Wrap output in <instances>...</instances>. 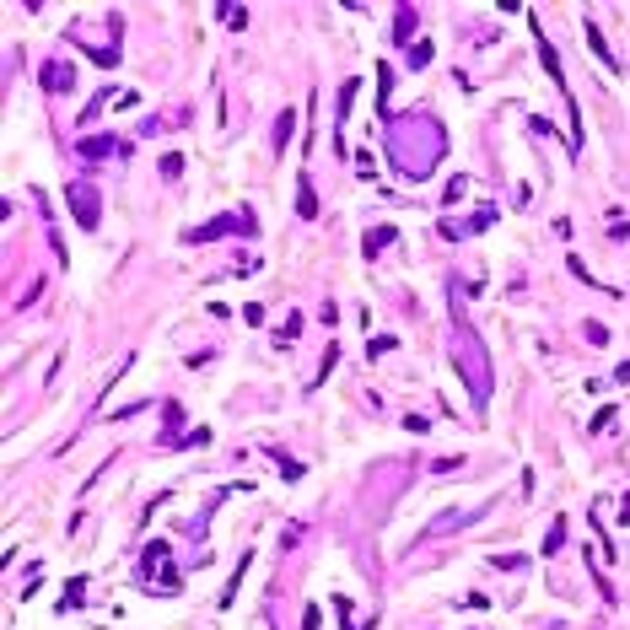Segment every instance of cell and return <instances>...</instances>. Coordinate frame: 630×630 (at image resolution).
Here are the masks:
<instances>
[{
	"mask_svg": "<svg viewBox=\"0 0 630 630\" xmlns=\"http://www.w3.org/2000/svg\"><path fill=\"white\" fill-rule=\"evenodd\" d=\"M81 151H86V157H108V151H113V141H102V135H97V141H86Z\"/></svg>",
	"mask_w": 630,
	"mask_h": 630,
	"instance_id": "obj_11",
	"label": "cell"
},
{
	"mask_svg": "<svg viewBox=\"0 0 630 630\" xmlns=\"http://www.w3.org/2000/svg\"><path fill=\"white\" fill-rule=\"evenodd\" d=\"M43 86H49V92H65V86H70V70H65V65H43Z\"/></svg>",
	"mask_w": 630,
	"mask_h": 630,
	"instance_id": "obj_4",
	"label": "cell"
},
{
	"mask_svg": "<svg viewBox=\"0 0 630 630\" xmlns=\"http://www.w3.org/2000/svg\"><path fill=\"white\" fill-rule=\"evenodd\" d=\"M409 27H415V11H409V6H399V38H393V43H404Z\"/></svg>",
	"mask_w": 630,
	"mask_h": 630,
	"instance_id": "obj_10",
	"label": "cell"
},
{
	"mask_svg": "<svg viewBox=\"0 0 630 630\" xmlns=\"http://www.w3.org/2000/svg\"><path fill=\"white\" fill-rule=\"evenodd\" d=\"M620 523H630V496H625V512H620Z\"/></svg>",
	"mask_w": 630,
	"mask_h": 630,
	"instance_id": "obj_12",
	"label": "cell"
},
{
	"mask_svg": "<svg viewBox=\"0 0 630 630\" xmlns=\"http://www.w3.org/2000/svg\"><path fill=\"white\" fill-rule=\"evenodd\" d=\"M70 210H76V221L92 232L97 226V200H92V189H81V183H70Z\"/></svg>",
	"mask_w": 630,
	"mask_h": 630,
	"instance_id": "obj_1",
	"label": "cell"
},
{
	"mask_svg": "<svg viewBox=\"0 0 630 630\" xmlns=\"http://www.w3.org/2000/svg\"><path fill=\"white\" fill-rule=\"evenodd\" d=\"M216 17H221L226 27H248V11H243V6H221V11H216Z\"/></svg>",
	"mask_w": 630,
	"mask_h": 630,
	"instance_id": "obj_6",
	"label": "cell"
},
{
	"mask_svg": "<svg viewBox=\"0 0 630 630\" xmlns=\"http://www.w3.org/2000/svg\"><path fill=\"white\" fill-rule=\"evenodd\" d=\"M81 598H86V582H81V576H70V582H65V598H60V609H76Z\"/></svg>",
	"mask_w": 630,
	"mask_h": 630,
	"instance_id": "obj_5",
	"label": "cell"
},
{
	"mask_svg": "<svg viewBox=\"0 0 630 630\" xmlns=\"http://www.w3.org/2000/svg\"><path fill=\"white\" fill-rule=\"evenodd\" d=\"M588 49L609 65V70H620V65H614V54H609V43H604V33H598V22H588Z\"/></svg>",
	"mask_w": 630,
	"mask_h": 630,
	"instance_id": "obj_3",
	"label": "cell"
},
{
	"mask_svg": "<svg viewBox=\"0 0 630 630\" xmlns=\"http://www.w3.org/2000/svg\"><path fill=\"white\" fill-rule=\"evenodd\" d=\"M297 216H307V221L318 216V194H313V178L307 173H297Z\"/></svg>",
	"mask_w": 630,
	"mask_h": 630,
	"instance_id": "obj_2",
	"label": "cell"
},
{
	"mask_svg": "<svg viewBox=\"0 0 630 630\" xmlns=\"http://www.w3.org/2000/svg\"><path fill=\"white\" fill-rule=\"evenodd\" d=\"M291 124H297V113H281V124H275V151H285V141H291Z\"/></svg>",
	"mask_w": 630,
	"mask_h": 630,
	"instance_id": "obj_7",
	"label": "cell"
},
{
	"mask_svg": "<svg viewBox=\"0 0 630 630\" xmlns=\"http://www.w3.org/2000/svg\"><path fill=\"white\" fill-rule=\"evenodd\" d=\"M383 243H393V232H388V226H372V232H366V253H377Z\"/></svg>",
	"mask_w": 630,
	"mask_h": 630,
	"instance_id": "obj_8",
	"label": "cell"
},
{
	"mask_svg": "<svg viewBox=\"0 0 630 630\" xmlns=\"http://www.w3.org/2000/svg\"><path fill=\"white\" fill-rule=\"evenodd\" d=\"M560 539H566V523L555 517V528H549V539H544V555H555V549H560Z\"/></svg>",
	"mask_w": 630,
	"mask_h": 630,
	"instance_id": "obj_9",
	"label": "cell"
}]
</instances>
